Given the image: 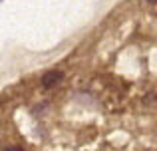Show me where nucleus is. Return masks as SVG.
Here are the masks:
<instances>
[{
  "instance_id": "1",
  "label": "nucleus",
  "mask_w": 157,
  "mask_h": 151,
  "mask_svg": "<svg viewBox=\"0 0 157 151\" xmlns=\"http://www.w3.org/2000/svg\"><path fill=\"white\" fill-rule=\"evenodd\" d=\"M62 77H64L62 72H48V74L42 77V85H44V88H54L56 84L62 81Z\"/></svg>"
},
{
  "instance_id": "2",
  "label": "nucleus",
  "mask_w": 157,
  "mask_h": 151,
  "mask_svg": "<svg viewBox=\"0 0 157 151\" xmlns=\"http://www.w3.org/2000/svg\"><path fill=\"white\" fill-rule=\"evenodd\" d=\"M6 151H24V149H22V147H8Z\"/></svg>"
},
{
  "instance_id": "3",
  "label": "nucleus",
  "mask_w": 157,
  "mask_h": 151,
  "mask_svg": "<svg viewBox=\"0 0 157 151\" xmlns=\"http://www.w3.org/2000/svg\"><path fill=\"white\" fill-rule=\"evenodd\" d=\"M147 2H151V4H155V2H157V0H147Z\"/></svg>"
}]
</instances>
